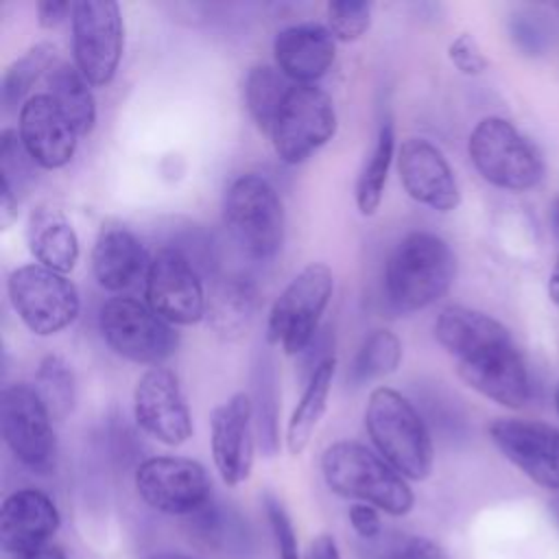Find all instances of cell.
<instances>
[{"label": "cell", "instance_id": "39", "mask_svg": "<svg viewBox=\"0 0 559 559\" xmlns=\"http://www.w3.org/2000/svg\"><path fill=\"white\" fill-rule=\"evenodd\" d=\"M72 4L68 0H41L37 4V22L41 28H55L66 17L72 15Z\"/></svg>", "mask_w": 559, "mask_h": 559}, {"label": "cell", "instance_id": "29", "mask_svg": "<svg viewBox=\"0 0 559 559\" xmlns=\"http://www.w3.org/2000/svg\"><path fill=\"white\" fill-rule=\"evenodd\" d=\"M55 59L57 46L50 41H39L7 68L0 87L4 109L11 111L17 105L22 107L31 98L28 92L33 83H37L44 72H50L55 68Z\"/></svg>", "mask_w": 559, "mask_h": 559}, {"label": "cell", "instance_id": "12", "mask_svg": "<svg viewBox=\"0 0 559 559\" xmlns=\"http://www.w3.org/2000/svg\"><path fill=\"white\" fill-rule=\"evenodd\" d=\"M70 20L74 66L90 85L111 83L124 48L120 4L114 0H79L72 4Z\"/></svg>", "mask_w": 559, "mask_h": 559}, {"label": "cell", "instance_id": "8", "mask_svg": "<svg viewBox=\"0 0 559 559\" xmlns=\"http://www.w3.org/2000/svg\"><path fill=\"white\" fill-rule=\"evenodd\" d=\"M98 328L111 352L138 365L159 367L179 345L175 328L133 297L107 299L98 312Z\"/></svg>", "mask_w": 559, "mask_h": 559}, {"label": "cell", "instance_id": "41", "mask_svg": "<svg viewBox=\"0 0 559 559\" xmlns=\"http://www.w3.org/2000/svg\"><path fill=\"white\" fill-rule=\"evenodd\" d=\"M17 216V197L11 188L0 186V227L7 229Z\"/></svg>", "mask_w": 559, "mask_h": 559}, {"label": "cell", "instance_id": "28", "mask_svg": "<svg viewBox=\"0 0 559 559\" xmlns=\"http://www.w3.org/2000/svg\"><path fill=\"white\" fill-rule=\"evenodd\" d=\"M393 151H395V131H393V122L386 120L380 127L376 146L356 179V207L362 216H373L382 203Z\"/></svg>", "mask_w": 559, "mask_h": 559}, {"label": "cell", "instance_id": "31", "mask_svg": "<svg viewBox=\"0 0 559 559\" xmlns=\"http://www.w3.org/2000/svg\"><path fill=\"white\" fill-rule=\"evenodd\" d=\"M402 362V341L391 330H373L360 345L352 362V380L369 382L397 371Z\"/></svg>", "mask_w": 559, "mask_h": 559}, {"label": "cell", "instance_id": "19", "mask_svg": "<svg viewBox=\"0 0 559 559\" xmlns=\"http://www.w3.org/2000/svg\"><path fill=\"white\" fill-rule=\"evenodd\" d=\"M17 135L28 157L46 170L66 166L74 157L79 138L48 94H33L20 107Z\"/></svg>", "mask_w": 559, "mask_h": 559}, {"label": "cell", "instance_id": "42", "mask_svg": "<svg viewBox=\"0 0 559 559\" xmlns=\"http://www.w3.org/2000/svg\"><path fill=\"white\" fill-rule=\"evenodd\" d=\"M13 559H68L66 557V552H63V548L61 546H57V544H46V546H39V548H35V550H31V552H24V555H17V557H13Z\"/></svg>", "mask_w": 559, "mask_h": 559}, {"label": "cell", "instance_id": "4", "mask_svg": "<svg viewBox=\"0 0 559 559\" xmlns=\"http://www.w3.org/2000/svg\"><path fill=\"white\" fill-rule=\"evenodd\" d=\"M365 428L378 454L406 480H426L435 465L430 432L417 408L395 389L376 386L365 408Z\"/></svg>", "mask_w": 559, "mask_h": 559}, {"label": "cell", "instance_id": "6", "mask_svg": "<svg viewBox=\"0 0 559 559\" xmlns=\"http://www.w3.org/2000/svg\"><path fill=\"white\" fill-rule=\"evenodd\" d=\"M467 151L478 175L496 188L524 192L544 177L542 155L504 118H483L469 133Z\"/></svg>", "mask_w": 559, "mask_h": 559}, {"label": "cell", "instance_id": "32", "mask_svg": "<svg viewBox=\"0 0 559 559\" xmlns=\"http://www.w3.org/2000/svg\"><path fill=\"white\" fill-rule=\"evenodd\" d=\"M371 13L373 4L367 0H332L325 9L328 31L336 41H356L369 31Z\"/></svg>", "mask_w": 559, "mask_h": 559}, {"label": "cell", "instance_id": "35", "mask_svg": "<svg viewBox=\"0 0 559 559\" xmlns=\"http://www.w3.org/2000/svg\"><path fill=\"white\" fill-rule=\"evenodd\" d=\"M262 507H264L266 522H269V528L273 535L275 559H301L295 524H293L286 507L282 504V500L273 493H264Z\"/></svg>", "mask_w": 559, "mask_h": 559}, {"label": "cell", "instance_id": "38", "mask_svg": "<svg viewBox=\"0 0 559 559\" xmlns=\"http://www.w3.org/2000/svg\"><path fill=\"white\" fill-rule=\"evenodd\" d=\"M393 559H448V557L432 539L413 535L395 546Z\"/></svg>", "mask_w": 559, "mask_h": 559}, {"label": "cell", "instance_id": "45", "mask_svg": "<svg viewBox=\"0 0 559 559\" xmlns=\"http://www.w3.org/2000/svg\"><path fill=\"white\" fill-rule=\"evenodd\" d=\"M552 225H555V231L559 236V199L555 201V207H552Z\"/></svg>", "mask_w": 559, "mask_h": 559}, {"label": "cell", "instance_id": "26", "mask_svg": "<svg viewBox=\"0 0 559 559\" xmlns=\"http://www.w3.org/2000/svg\"><path fill=\"white\" fill-rule=\"evenodd\" d=\"M48 96L57 103L61 114L79 135H90L96 124V100L87 79L74 63L59 61L46 76Z\"/></svg>", "mask_w": 559, "mask_h": 559}, {"label": "cell", "instance_id": "34", "mask_svg": "<svg viewBox=\"0 0 559 559\" xmlns=\"http://www.w3.org/2000/svg\"><path fill=\"white\" fill-rule=\"evenodd\" d=\"M31 164L35 162L28 157L20 135L11 129H4L0 135V175H2V186L11 188L15 197L31 175V168H28Z\"/></svg>", "mask_w": 559, "mask_h": 559}, {"label": "cell", "instance_id": "18", "mask_svg": "<svg viewBox=\"0 0 559 559\" xmlns=\"http://www.w3.org/2000/svg\"><path fill=\"white\" fill-rule=\"evenodd\" d=\"M400 181L411 199L437 212H452L461 203L459 183L443 153L424 138H408L397 148Z\"/></svg>", "mask_w": 559, "mask_h": 559}, {"label": "cell", "instance_id": "5", "mask_svg": "<svg viewBox=\"0 0 559 559\" xmlns=\"http://www.w3.org/2000/svg\"><path fill=\"white\" fill-rule=\"evenodd\" d=\"M223 218L238 247L253 260H271L284 245V207L260 175L236 177L225 190Z\"/></svg>", "mask_w": 559, "mask_h": 559}, {"label": "cell", "instance_id": "37", "mask_svg": "<svg viewBox=\"0 0 559 559\" xmlns=\"http://www.w3.org/2000/svg\"><path fill=\"white\" fill-rule=\"evenodd\" d=\"M347 518H349V524H352L354 533L360 539L373 542V539L380 537L382 520H380V511L376 507L365 504V502H354L347 511Z\"/></svg>", "mask_w": 559, "mask_h": 559}, {"label": "cell", "instance_id": "17", "mask_svg": "<svg viewBox=\"0 0 559 559\" xmlns=\"http://www.w3.org/2000/svg\"><path fill=\"white\" fill-rule=\"evenodd\" d=\"M210 445L214 467L227 487H238L253 467V400L249 393H234L218 404L210 417Z\"/></svg>", "mask_w": 559, "mask_h": 559}, {"label": "cell", "instance_id": "2", "mask_svg": "<svg viewBox=\"0 0 559 559\" xmlns=\"http://www.w3.org/2000/svg\"><path fill=\"white\" fill-rule=\"evenodd\" d=\"M325 485L343 498L365 502L402 518L415 507V493L380 454L358 441H334L321 454Z\"/></svg>", "mask_w": 559, "mask_h": 559}, {"label": "cell", "instance_id": "40", "mask_svg": "<svg viewBox=\"0 0 559 559\" xmlns=\"http://www.w3.org/2000/svg\"><path fill=\"white\" fill-rule=\"evenodd\" d=\"M301 559H343L338 544L334 539V535L330 533H319L317 537H312L308 542V548L304 550Z\"/></svg>", "mask_w": 559, "mask_h": 559}, {"label": "cell", "instance_id": "27", "mask_svg": "<svg viewBox=\"0 0 559 559\" xmlns=\"http://www.w3.org/2000/svg\"><path fill=\"white\" fill-rule=\"evenodd\" d=\"M290 87L293 85L286 83V76L273 66L258 63L247 72L245 105L262 133H271L273 122Z\"/></svg>", "mask_w": 559, "mask_h": 559}, {"label": "cell", "instance_id": "30", "mask_svg": "<svg viewBox=\"0 0 559 559\" xmlns=\"http://www.w3.org/2000/svg\"><path fill=\"white\" fill-rule=\"evenodd\" d=\"M35 391L48 408L52 421L66 419L74 408L76 397L74 373L70 365L57 354L44 356L35 373Z\"/></svg>", "mask_w": 559, "mask_h": 559}, {"label": "cell", "instance_id": "47", "mask_svg": "<svg viewBox=\"0 0 559 559\" xmlns=\"http://www.w3.org/2000/svg\"><path fill=\"white\" fill-rule=\"evenodd\" d=\"M555 9H557V11H559V2H557V4H555Z\"/></svg>", "mask_w": 559, "mask_h": 559}, {"label": "cell", "instance_id": "20", "mask_svg": "<svg viewBox=\"0 0 559 559\" xmlns=\"http://www.w3.org/2000/svg\"><path fill=\"white\" fill-rule=\"evenodd\" d=\"M59 524V509L48 493L35 487L17 489L0 507V546L11 557L31 552L50 544Z\"/></svg>", "mask_w": 559, "mask_h": 559}, {"label": "cell", "instance_id": "14", "mask_svg": "<svg viewBox=\"0 0 559 559\" xmlns=\"http://www.w3.org/2000/svg\"><path fill=\"white\" fill-rule=\"evenodd\" d=\"M146 304L170 325H192L205 317L207 295L199 266L179 249H159L146 271Z\"/></svg>", "mask_w": 559, "mask_h": 559}, {"label": "cell", "instance_id": "23", "mask_svg": "<svg viewBox=\"0 0 559 559\" xmlns=\"http://www.w3.org/2000/svg\"><path fill=\"white\" fill-rule=\"evenodd\" d=\"M26 242L37 264L61 275L70 273L79 260L76 231L66 214L50 203L33 207L26 225Z\"/></svg>", "mask_w": 559, "mask_h": 559}, {"label": "cell", "instance_id": "10", "mask_svg": "<svg viewBox=\"0 0 559 559\" xmlns=\"http://www.w3.org/2000/svg\"><path fill=\"white\" fill-rule=\"evenodd\" d=\"M9 299L22 323L37 336H52L74 323L81 310L76 286L41 264L17 266L7 282Z\"/></svg>", "mask_w": 559, "mask_h": 559}, {"label": "cell", "instance_id": "24", "mask_svg": "<svg viewBox=\"0 0 559 559\" xmlns=\"http://www.w3.org/2000/svg\"><path fill=\"white\" fill-rule=\"evenodd\" d=\"M258 308V288L251 280L242 275H229L214 284V288L207 295V308L205 319L207 325L227 341L240 338Z\"/></svg>", "mask_w": 559, "mask_h": 559}, {"label": "cell", "instance_id": "16", "mask_svg": "<svg viewBox=\"0 0 559 559\" xmlns=\"http://www.w3.org/2000/svg\"><path fill=\"white\" fill-rule=\"evenodd\" d=\"M138 426L164 445H181L192 437V417L179 378L168 367L146 369L133 389Z\"/></svg>", "mask_w": 559, "mask_h": 559}, {"label": "cell", "instance_id": "44", "mask_svg": "<svg viewBox=\"0 0 559 559\" xmlns=\"http://www.w3.org/2000/svg\"><path fill=\"white\" fill-rule=\"evenodd\" d=\"M148 559H197V557H192V555H186V552H173V550H168V552H157V555H151Z\"/></svg>", "mask_w": 559, "mask_h": 559}, {"label": "cell", "instance_id": "3", "mask_svg": "<svg viewBox=\"0 0 559 559\" xmlns=\"http://www.w3.org/2000/svg\"><path fill=\"white\" fill-rule=\"evenodd\" d=\"M456 277V255L430 231H411L386 260L384 293L400 312H415L439 301Z\"/></svg>", "mask_w": 559, "mask_h": 559}, {"label": "cell", "instance_id": "13", "mask_svg": "<svg viewBox=\"0 0 559 559\" xmlns=\"http://www.w3.org/2000/svg\"><path fill=\"white\" fill-rule=\"evenodd\" d=\"M140 500L164 515H194L210 502L207 469L188 456H148L133 476Z\"/></svg>", "mask_w": 559, "mask_h": 559}, {"label": "cell", "instance_id": "36", "mask_svg": "<svg viewBox=\"0 0 559 559\" xmlns=\"http://www.w3.org/2000/svg\"><path fill=\"white\" fill-rule=\"evenodd\" d=\"M448 57L452 66L465 76H478L487 70V57L469 33H461L450 41Z\"/></svg>", "mask_w": 559, "mask_h": 559}, {"label": "cell", "instance_id": "15", "mask_svg": "<svg viewBox=\"0 0 559 559\" xmlns=\"http://www.w3.org/2000/svg\"><path fill=\"white\" fill-rule=\"evenodd\" d=\"M489 437L528 480L559 491V428L537 419L502 417L489 424Z\"/></svg>", "mask_w": 559, "mask_h": 559}, {"label": "cell", "instance_id": "43", "mask_svg": "<svg viewBox=\"0 0 559 559\" xmlns=\"http://www.w3.org/2000/svg\"><path fill=\"white\" fill-rule=\"evenodd\" d=\"M548 297L552 304L559 306V255L555 260V266L550 271V277H548Z\"/></svg>", "mask_w": 559, "mask_h": 559}, {"label": "cell", "instance_id": "22", "mask_svg": "<svg viewBox=\"0 0 559 559\" xmlns=\"http://www.w3.org/2000/svg\"><path fill=\"white\" fill-rule=\"evenodd\" d=\"M148 264L146 249L129 227L120 223L100 227L92 249V273L100 288L124 290L148 271Z\"/></svg>", "mask_w": 559, "mask_h": 559}, {"label": "cell", "instance_id": "25", "mask_svg": "<svg viewBox=\"0 0 559 559\" xmlns=\"http://www.w3.org/2000/svg\"><path fill=\"white\" fill-rule=\"evenodd\" d=\"M334 373H336L334 356H325L314 365L310 380L301 393V400L297 402L286 428V448L293 456L301 454L310 443V437L317 430L328 408V395L332 389Z\"/></svg>", "mask_w": 559, "mask_h": 559}, {"label": "cell", "instance_id": "11", "mask_svg": "<svg viewBox=\"0 0 559 559\" xmlns=\"http://www.w3.org/2000/svg\"><path fill=\"white\" fill-rule=\"evenodd\" d=\"M336 133V109L317 85H293L271 129L275 155L284 164H301Z\"/></svg>", "mask_w": 559, "mask_h": 559}, {"label": "cell", "instance_id": "7", "mask_svg": "<svg viewBox=\"0 0 559 559\" xmlns=\"http://www.w3.org/2000/svg\"><path fill=\"white\" fill-rule=\"evenodd\" d=\"M332 293V269L323 262L306 264L275 299L269 312L266 341L280 343L288 356H297L308 349Z\"/></svg>", "mask_w": 559, "mask_h": 559}, {"label": "cell", "instance_id": "46", "mask_svg": "<svg viewBox=\"0 0 559 559\" xmlns=\"http://www.w3.org/2000/svg\"><path fill=\"white\" fill-rule=\"evenodd\" d=\"M555 408H557V415H559V382H557V386H555Z\"/></svg>", "mask_w": 559, "mask_h": 559}, {"label": "cell", "instance_id": "1", "mask_svg": "<svg viewBox=\"0 0 559 559\" xmlns=\"http://www.w3.org/2000/svg\"><path fill=\"white\" fill-rule=\"evenodd\" d=\"M435 338L456 358V373L469 389L504 408H522L528 402L524 358L498 319L465 306H448L435 319Z\"/></svg>", "mask_w": 559, "mask_h": 559}, {"label": "cell", "instance_id": "33", "mask_svg": "<svg viewBox=\"0 0 559 559\" xmlns=\"http://www.w3.org/2000/svg\"><path fill=\"white\" fill-rule=\"evenodd\" d=\"M255 402L253 415L258 417V435L260 448L266 456L277 454L280 450V432H277V395H275V378L271 367L260 365V382L255 384Z\"/></svg>", "mask_w": 559, "mask_h": 559}, {"label": "cell", "instance_id": "9", "mask_svg": "<svg viewBox=\"0 0 559 559\" xmlns=\"http://www.w3.org/2000/svg\"><path fill=\"white\" fill-rule=\"evenodd\" d=\"M0 430L15 461L33 474H50L57 463L52 417L35 386L15 382L0 393Z\"/></svg>", "mask_w": 559, "mask_h": 559}, {"label": "cell", "instance_id": "21", "mask_svg": "<svg viewBox=\"0 0 559 559\" xmlns=\"http://www.w3.org/2000/svg\"><path fill=\"white\" fill-rule=\"evenodd\" d=\"M277 70L295 85H312L334 63L336 39L321 24H295L277 33L273 41Z\"/></svg>", "mask_w": 559, "mask_h": 559}]
</instances>
